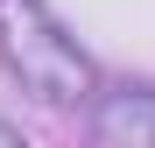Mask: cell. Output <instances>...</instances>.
<instances>
[{
    "label": "cell",
    "instance_id": "1",
    "mask_svg": "<svg viewBox=\"0 0 155 148\" xmlns=\"http://www.w3.org/2000/svg\"><path fill=\"white\" fill-rule=\"evenodd\" d=\"M0 57L49 106H71V99L92 92V64L64 35V21L49 14V0H0Z\"/></svg>",
    "mask_w": 155,
    "mask_h": 148
},
{
    "label": "cell",
    "instance_id": "2",
    "mask_svg": "<svg viewBox=\"0 0 155 148\" xmlns=\"http://www.w3.org/2000/svg\"><path fill=\"white\" fill-rule=\"evenodd\" d=\"M92 148H155V85H120L99 99Z\"/></svg>",
    "mask_w": 155,
    "mask_h": 148
},
{
    "label": "cell",
    "instance_id": "3",
    "mask_svg": "<svg viewBox=\"0 0 155 148\" xmlns=\"http://www.w3.org/2000/svg\"><path fill=\"white\" fill-rule=\"evenodd\" d=\"M0 148H21V134H14V127H7V120H0Z\"/></svg>",
    "mask_w": 155,
    "mask_h": 148
}]
</instances>
